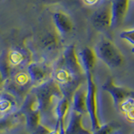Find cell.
Listing matches in <instances>:
<instances>
[{"instance_id": "1", "label": "cell", "mask_w": 134, "mask_h": 134, "mask_svg": "<svg viewBox=\"0 0 134 134\" xmlns=\"http://www.w3.org/2000/svg\"><path fill=\"white\" fill-rule=\"evenodd\" d=\"M31 91L36 96L41 121L42 118L50 120L54 118V110L55 106H54V100H60L64 96L60 86L51 78L39 86H34Z\"/></svg>"}, {"instance_id": "2", "label": "cell", "mask_w": 134, "mask_h": 134, "mask_svg": "<svg viewBox=\"0 0 134 134\" xmlns=\"http://www.w3.org/2000/svg\"><path fill=\"white\" fill-rule=\"evenodd\" d=\"M94 50L96 57L110 69L118 68L124 64L125 60L122 53L118 47L107 38L100 39L96 44Z\"/></svg>"}, {"instance_id": "3", "label": "cell", "mask_w": 134, "mask_h": 134, "mask_svg": "<svg viewBox=\"0 0 134 134\" xmlns=\"http://www.w3.org/2000/svg\"><path fill=\"white\" fill-rule=\"evenodd\" d=\"M33 87L34 86L27 71L19 70L3 82V90L10 93L18 100H24Z\"/></svg>"}, {"instance_id": "4", "label": "cell", "mask_w": 134, "mask_h": 134, "mask_svg": "<svg viewBox=\"0 0 134 134\" xmlns=\"http://www.w3.org/2000/svg\"><path fill=\"white\" fill-rule=\"evenodd\" d=\"M19 111L24 117L27 130L32 133L41 123V115L39 110V105L36 96L32 91H29L25 96Z\"/></svg>"}, {"instance_id": "5", "label": "cell", "mask_w": 134, "mask_h": 134, "mask_svg": "<svg viewBox=\"0 0 134 134\" xmlns=\"http://www.w3.org/2000/svg\"><path fill=\"white\" fill-rule=\"evenodd\" d=\"M85 75L86 82V110L90 117L91 131H95L102 125L97 112V89L93 78V72H86Z\"/></svg>"}, {"instance_id": "6", "label": "cell", "mask_w": 134, "mask_h": 134, "mask_svg": "<svg viewBox=\"0 0 134 134\" xmlns=\"http://www.w3.org/2000/svg\"><path fill=\"white\" fill-rule=\"evenodd\" d=\"M91 22L96 30L107 32L111 28V5L107 1L100 5L91 16Z\"/></svg>"}, {"instance_id": "7", "label": "cell", "mask_w": 134, "mask_h": 134, "mask_svg": "<svg viewBox=\"0 0 134 134\" xmlns=\"http://www.w3.org/2000/svg\"><path fill=\"white\" fill-rule=\"evenodd\" d=\"M102 90L111 96L114 106L118 111L120 105L130 97H134V91L127 87L116 86L112 77H108L102 86Z\"/></svg>"}, {"instance_id": "8", "label": "cell", "mask_w": 134, "mask_h": 134, "mask_svg": "<svg viewBox=\"0 0 134 134\" xmlns=\"http://www.w3.org/2000/svg\"><path fill=\"white\" fill-rule=\"evenodd\" d=\"M26 71L30 77L33 86H36L51 79L53 69L52 66L45 62L34 61L29 63L26 67Z\"/></svg>"}, {"instance_id": "9", "label": "cell", "mask_w": 134, "mask_h": 134, "mask_svg": "<svg viewBox=\"0 0 134 134\" xmlns=\"http://www.w3.org/2000/svg\"><path fill=\"white\" fill-rule=\"evenodd\" d=\"M61 57L64 65L75 77L86 78L85 73H84L79 60V56L75 50V46L74 44H70L67 46L63 51Z\"/></svg>"}, {"instance_id": "10", "label": "cell", "mask_w": 134, "mask_h": 134, "mask_svg": "<svg viewBox=\"0 0 134 134\" xmlns=\"http://www.w3.org/2000/svg\"><path fill=\"white\" fill-rule=\"evenodd\" d=\"M8 57L13 71L14 70V69L21 70V69L24 67H27L30 63L31 58L29 50L23 47H19V46H16L8 50Z\"/></svg>"}, {"instance_id": "11", "label": "cell", "mask_w": 134, "mask_h": 134, "mask_svg": "<svg viewBox=\"0 0 134 134\" xmlns=\"http://www.w3.org/2000/svg\"><path fill=\"white\" fill-rule=\"evenodd\" d=\"M70 100L65 96H63L61 99L58 100V102L54 107V114L55 118V124L54 128L58 129L62 134H65V121L70 108Z\"/></svg>"}, {"instance_id": "12", "label": "cell", "mask_w": 134, "mask_h": 134, "mask_svg": "<svg viewBox=\"0 0 134 134\" xmlns=\"http://www.w3.org/2000/svg\"><path fill=\"white\" fill-rule=\"evenodd\" d=\"M130 0H111V28L119 27L123 23L129 8Z\"/></svg>"}, {"instance_id": "13", "label": "cell", "mask_w": 134, "mask_h": 134, "mask_svg": "<svg viewBox=\"0 0 134 134\" xmlns=\"http://www.w3.org/2000/svg\"><path fill=\"white\" fill-rule=\"evenodd\" d=\"M53 24L56 31L60 35H66L73 29V22L70 17L62 11L54 13L52 16Z\"/></svg>"}, {"instance_id": "14", "label": "cell", "mask_w": 134, "mask_h": 134, "mask_svg": "<svg viewBox=\"0 0 134 134\" xmlns=\"http://www.w3.org/2000/svg\"><path fill=\"white\" fill-rule=\"evenodd\" d=\"M83 115L71 110L69 121L65 126V134H92V131L86 129L82 123Z\"/></svg>"}, {"instance_id": "15", "label": "cell", "mask_w": 134, "mask_h": 134, "mask_svg": "<svg viewBox=\"0 0 134 134\" xmlns=\"http://www.w3.org/2000/svg\"><path fill=\"white\" fill-rule=\"evenodd\" d=\"M78 56L84 73L93 72L96 63V59H97L95 50L91 47L86 46L79 52Z\"/></svg>"}, {"instance_id": "16", "label": "cell", "mask_w": 134, "mask_h": 134, "mask_svg": "<svg viewBox=\"0 0 134 134\" xmlns=\"http://www.w3.org/2000/svg\"><path fill=\"white\" fill-rule=\"evenodd\" d=\"M71 105L72 108L71 110L76 111L81 115L87 113L86 110V87L84 88V84L78 87L76 91L71 98Z\"/></svg>"}, {"instance_id": "17", "label": "cell", "mask_w": 134, "mask_h": 134, "mask_svg": "<svg viewBox=\"0 0 134 134\" xmlns=\"http://www.w3.org/2000/svg\"><path fill=\"white\" fill-rule=\"evenodd\" d=\"M24 118L19 111L8 113L0 117V132H8L15 128Z\"/></svg>"}, {"instance_id": "18", "label": "cell", "mask_w": 134, "mask_h": 134, "mask_svg": "<svg viewBox=\"0 0 134 134\" xmlns=\"http://www.w3.org/2000/svg\"><path fill=\"white\" fill-rule=\"evenodd\" d=\"M38 45L40 49L44 51H54L59 47V38L55 33L48 32L40 38L38 41Z\"/></svg>"}, {"instance_id": "19", "label": "cell", "mask_w": 134, "mask_h": 134, "mask_svg": "<svg viewBox=\"0 0 134 134\" xmlns=\"http://www.w3.org/2000/svg\"><path fill=\"white\" fill-rule=\"evenodd\" d=\"M14 73L12 66L8 60V50H4L0 54V74H1L3 81L9 79Z\"/></svg>"}, {"instance_id": "20", "label": "cell", "mask_w": 134, "mask_h": 134, "mask_svg": "<svg viewBox=\"0 0 134 134\" xmlns=\"http://www.w3.org/2000/svg\"><path fill=\"white\" fill-rule=\"evenodd\" d=\"M118 111L123 113L124 117L130 123H134V97H130L120 105Z\"/></svg>"}, {"instance_id": "21", "label": "cell", "mask_w": 134, "mask_h": 134, "mask_svg": "<svg viewBox=\"0 0 134 134\" xmlns=\"http://www.w3.org/2000/svg\"><path fill=\"white\" fill-rule=\"evenodd\" d=\"M118 125V123H115L113 121L100 125L99 128L95 130V131H92V134H112Z\"/></svg>"}, {"instance_id": "22", "label": "cell", "mask_w": 134, "mask_h": 134, "mask_svg": "<svg viewBox=\"0 0 134 134\" xmlns=\"http://www.w3.org/2000/svg\"><path fill=\"white\" fill-rule=\"evenodd\" d=\"M120 38L122 40H127L129 44L134 46V29L124 30L120 33Z\"/></svg>"}, {"instance_id": "23", "label": "cell", "mask_w": 134, "mask_h": 134, "mask_svg": "<svg viewBox=\"0 0 134 134\" xmlns=\"http://www.w3.org/2000/svg\"><path fill=\"white\" fill-rule=\"evenodd\" d=\"M51 130L52 129H50L47 125L40 123L31 134H49Z\"/></svg>"}, {"instance_id": "24", "label": "cell", "mask_w": 134, "mask_h": 134, "mask_svg": "<svg viewBox=\"0 0 134 134\" xmlns=\"http://www.w3.org/2000/svg\"><path fill=\"white\" fill-rule=\"evenodd\" d=\"M83 1L86 4H87V5L92 6V5H95V4L97 3L100 0H83Z\"/></svg>"}, {"instance_id": "25", "label": "cell", "mask_w": 134, "mask_h": 134, "mask_svg": "<svg viewBox=\"0 0 134 134\" xmlns=\"http://www.w3.org/2000/svg\"><path fill=\"white\" fill-rule=\"evenodd\" d=\"M44 3H48V4H52V3H59L60 0H42Z\"/></svg>"}, {"instance_id": "26", "label": "cell", "mask_w": 134, "mask_h": 134, "mask_svg": "<svg viewBox=\"0 0 134 134\" xmlns=\"http://www.w3.org/2000/svg\"><path fill=\"white\" fill-rule=\"evenodd\" d=\"M3 82H4V81H3V77H2L1 74H0V91H1L2 87H3Z\"/></svg>"}, {"instance_id": "27", "label": "cell", "mask_w": 134, "mask_h": 134, "mask_svg": "<svg viewBox=\"0 0 134 134\" xmlns=\"http://www.w3.org/2000/svg\"><path fill=\"white\" fill-rule=\"evenodd\" d=\"M132 53H133V54H134V47H133V48H132Z\"/></svg>"}, {"instance_id": "28", "label": "cell", "mask_w": 134, "mask_h": 134, "mask_svg": "<svg viewBox=\"0 0 134 134\" xmlns=\"http://www.w3.org/2000/svg\"><path fill=\"white\" fill-rule=\"evenodd\" d=\"M132 134H134V132H132Z\"/></svg>"}]
</instances>
